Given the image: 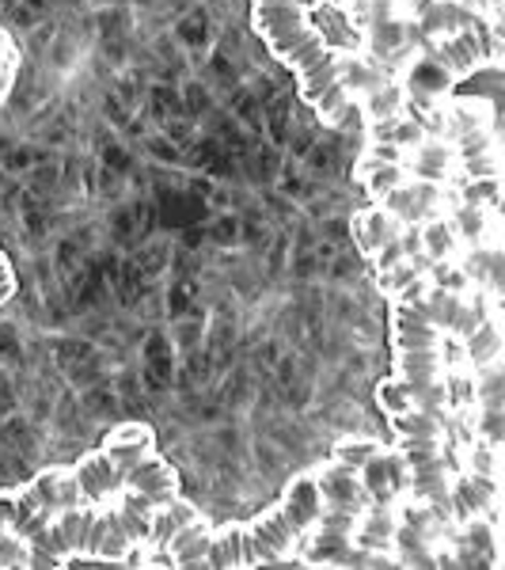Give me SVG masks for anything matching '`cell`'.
I'll return each mask as SVG.
<instances>
[{
	"instance_id": "1",
	"label": "cell",
	"mask_w": 505,
	"mask_h": 570,
	"mask_svg": "<svg viewBox=\"0 0 505 570\" xmlns=\"http://www.w3.org/2000/svg\"><path fill=\"white\" fill-rule=\"evenodd\" d=\"M251 20L274 58L297 77L305 104L327 126L354 130L362 122V110L350 99V91L343 88L338 53L330 50L324 31L311 23L305 0H251Z\"/></svg>"
},
{
	"instance_id": "2",
	"label": "cell",
	"mask_w": 505,
	"mask_h": 570,
	"mask_svg": "<svg viewBox=\"0 0 505 570\" xmlns=\"http://www.w3.org/2000/svg\"><path fill=\"white\" fill-rule=\"evenodd\" d=\"M156 505L126 487L118 494V510L103 505H77L66 510L58 521H50L39 537L31 540V567H66L80 559H99V563H122L149 544Z\"/></svg>"
},
{
	"instance_id": "3",
	"label": "cell",
	"mask_w": 505,
	"mask_h": 570,
	"mask_svg": "<svg viewBox=\"0 0 505 570\" xmlns=\"http://www.w3.org/2000/svg\"><path fill=\"white\" fill-rule=\"evenodd\" d=\"M319 518V491L316 475L305 472L297 475L278 505H270L247 525H220L209 537V556L206 567L214 570H232V567H274L289 563L305 544L308 529Z\"/></svg>"
},
{
	"instance_id": "4",
	"label": "cell",
	"mask_w": 505,
	"mask_h": 570,
	"mask_svg": "<svg viewBox=\"0 0 505 570\" xmlns=\"http://www.w3.org/2000/svg\"><path fill=\"white\" fill-rule=\"evenodd\" d=\"M392 346H396V376L410 392L415 407L448 419L445 365H440V331L429 320L422 297L392 301Z\"/></svg>"
},
{
	"instance_id": "5",
	"label": "cell",
	"mask_w": 505,
	"mask_h": 570,
	"mask_svg": "<svg viewBox=\"0 0 505 570\" xmlns=\"http://www.w3.org/2000/svg\"><path fill=\"white\" fill-rule=\"evenodd\" d=\"M316 475L319 491V518L308 529L305 544H300V563L308 567H350L354 563V529L362 518L365 502H369V487L365 475L354 468L327 461Z\"/></svg>"
},
{
	"instance_id": "6",
	"label": "cell",
	"mask_w": 505,
	"mask_h": 570,
	"mask_svg": "<svg viewBox=\"0 0 505 570\" xmlns=\"http://www.w3.org/2000/svg\"><path fill=\"white\" fill-rule=\"evenodd\" d=\"M448 134L453 153L464 164L461 202L498 209V141H494V110L486 99H453L448 104Z\"/></svg>"
},
{
	"instance_id": "7",
	"label": "cell",
	"mask_w": 505,
	"mask_h": 570,
	"mask_svg": "<svg viewBox=\"0 0 505 570\" xmlns=\"http://www.w3.org/2000/svg\"><path fill=\"white\" fill-rule=\"evenodd\" d=\"M399 441V461L407 468L415 502L429 505L434 518H453L448 510V464H445V419L429 415L422 407H407L392 415Z\"/></svg>"
},
{
	"instance_id": "8",
	"label": "cell",
	"mask_w": 505,
	"mask_h": 570,
	"mask_svg": "<svg viewBox=\"0 0 505 570\" xmlns=\"http://www.w3.org/2000/svg\"><path fill=\"white\" fill-rule=\"evenodd\" d=\"M103 453L115 461L118 475L130 491L145 494L156 510L179 499V475L156 453V434L145 422H122L103 438Z\"/></svg>"
},
{
	"instance_id": "9",
	"label": "cell",
	"mask_w": 505,
	"mask_h": 570,
	"mask_svg": "<svg viewBox=\"0 0 505 570\" xmlns=\"http://www.w3.org/2000/svg\"><path fill=\"white\" fill-rule=\"evenodd\" d=\"M498 58H502V31H498V23H483V20L445 35V39L434 46V53H429V61H434L448 80L472 77V72H479L483 66H494Z\"/></svg>"
},
{
	"instance_id": "10",
	"label": "cell",
	"mask_w": 505,
	"mask_h": 570,
	"mask_svg": "<svg viewBox=\"0 0 505 570\" xmlns=\"http://www.w3.org/2000/svg\"><path fill=\"white\" fill-rule=\"evenodd\" d=\"M376 206L384 214H392L399 225H426L434 217H445L448 209V190L437 183H422V179H403L399 187H392Z\"/></svg>"
},
{
	"instance_id": "11",
	"label": "cell",
	"mask_w": 505,
	"mask_h": 570,
	"mask_svg": "<svg viewBox=\"0 0 505 570\" xmlns=\"http://www.w3.org/2000/svg\"><path fill=\"white\" fill-rule=\"evenodd\" d=\"M422 305H426L437 331L456 335V338H467L486 316H491V305H486L479 293H475V301H467L461 289H440V285H429L426 297H422Z\"/></svg>"
},
{
	"instance_id": "12",
	"label": "cell",
	"mask_w": 505,
	"mask_h": 570,
	"mask_svg": "<svg viewBox=\"0 0 505 570\" xmlns=\"http://www.w3.org/2000/svg\"><path fill=\"white\" fill-rule=\"evenodd\" d=\"M396 525H399V513L392 499H376V502H365L362 518H357V529H354V563H373L376 556L392 548V537H396Z\"/></svg>"
},
{
	"instance_id": "13",
	"label": "cell",
	"mask_w": 505,
	"mask_h": 570,
	"mask_svg": "<svg viewBox=\"0 0 505 570\" xmlns=\"http://www.w3.org/2000/svg\"><path fill=\"white\" fill-rule=\"evenodd\" d=\"M72 480H77V487H80V502L85 505H110V502H118V494L126 491L122 475H118L115 461H110L103 449L80 456V461L72 464Z\"/></svg>"
},
{
	"instance_id": "14",
	"label": "cell",
	"mask_w": 505,
	"mask_h": 570,
	"mask_svg": "<svg viewBox=\"0 0 505 570\" xmlns=\"http://www.w3.org/2000/svg\"><path fill=\"white\" fill-rule=\"evenodd\" d=\"M357 176H362L365 190H369V198H376V202L388 195L392 187H399L403 179H410L407 164H403V149H396V145H380V141H373L369 156L357 164Z\"/></svg>"
},
{
	"instance_id": "15",
	"label": "cell",
	"mask_w": 505,
	"mask_h": 570,
	"mask_svg": "<svg viewBox=\"0 0 505 570\" xmlns=\"http://www.w3.org/2000/svg\"><path fill=\"white\" fill-rule=\"evenodd\" d=\"M453 160H456V153L445 137H422V141L415 145V156L407 160V176L445 187L448 171H453Z\"/></svg>"
},
{
	"instance_id": "16",
	"label": "cell",
	"mask_w": 505,
	"mask_h": 570,
	"mask_svg": "<svg viewBox=\"0 0 505 570\" xmlns=\"http://www.w3.org/2000/svg\"><path fill=\"white\" fill-rule=\"evenodd\" d=\"M494 483H498V480L472 472L464 483L448 487V510H453V518H461V521L483 518V510L494 502Z\"/></svg>"
},
{
	"instance_id": "17",
	"label": "cell",
	"mask_w": 505,
	"mask_h": 570,
	"mask_svg": "<svg viewBox=\"0 0 505 570\" xmlns=\"http://www.w3.org/2000/svg\"><path fill=\"white\" fill-rule=\"evenodd\" d=\"M209 537L214 529L206 521H190L187 529H179L176 537L168 540V556H171V567H206V556H209Z\"/></svg>"
},
{
	"instance_id": "18",
	"label": "cell",
	"mask_w": 505,
	"mask_h": 570,
	"mask_svg": "<svg viewBox=\"0 0 505 570\" xmlns=\"http://www.w3.org/2000/svg\"><path fill=\"white\" fill-rule=\"evenodd\" d=\"M418 244L429 263H448L456 255V247H461V236H456L453 220L434 217L426 225H418Z\"/></svg>"
},
{
	"instance_id": "19",
	"label": "cell",
	"mask_w": 505,
	"mask_h": 570,
	"mask_svg": "<svg viewBox=\"0 0 505 570\" xmlns=\"http://www.w3.org/2000/svg\"><path fill=\"white\" fill-rule=\"evenodd\" d=\"M467 343V357H472L475 370H486V365H498L502 357V335H498V320L486 316L472 335L464 338Z\"/></svg>"
},
{
	"instance_id": "20",
	"label": "cell",
	"mask_w": 505,
	"mask_h": 570,
	"mask_svg": "<svg viewBox=\"0 0 505 570\" xmlns=\"http://www.w3.org/2000/svg\"><path fill=\"white\" fill-rule=\"evenodd\" d=\"M31 567V548L8 521V491H0V570Z\"/></svg>"
},
{
	"instance_id": "21",
	"label": "cell",
	"mask_w": 505,
	"mask_h": 570,
	"mask_svg": "<svg viewBox=\"0 0 505 570\" xmlns=\"http://www.w3.org/2000/svg\"><path fill=\"white\" fill-rule=\"evenodd\" d=\"M373 126V141L380 145H396V149H403V145H418L422 137H426V130H422L418 122H410V118H380V122H369Z\"/></svg>"
},
{
	"instance_id": "22",
	"label": "cell",
	"mask_w": 505,
	"mask_h": 570,
	"mask_svg": "<svg viewBox=\"0 0 505 570\" xmlns=\"http://www.w3.org/2000/svg\"><path fill=\"white\" fill-rule=\"evenodd\" d=\"M380 453H384L380 441L354 438V441H338V445H335V456H330V461H338V464L354 468V472H365V468H369Z\"/></svg>"
},
{
	"instance_id": "23",
	"label": "cell",
	"mask_w": 505,
	"mask_h": 570,
	"mask_svg": "<svg viewBox=\"0 0 505 570\" xmlns=\"http://www.w3.org/2000/svg\"><path fill=\"white\" fill-rule=\"evenodd\" d=\"M380 407L388 411V415H399V411L415 407V400H410V392L403 389L399 376H392V381H384V384H380Z\"/></svg>"
},
{
	"instance_id": "24",
	"label": "cell",
	"mask_w": 505,
	"mask_h": 570,
	"mask_svg": "<svg viewBox=\"0 0 505 570\" xmlns=\"http://www.w3.org/2000/svg\"><path fill=\"white\" fill-rule=\"evenodd\" d=\"M16 69H20V53L16 50L0 53V104H4L8 91H12V85H16Z\"/></svg>"
},
{
	"instance_id": "25",
	"label": "cell",
	"mask_w": 505,
	"mask_h": 570,
	"mask_svg": "<svg viewBox=\"0 0 505 570\" xmlns=\"http://www.w3.org/2000/svg\"><path fill=\"white\" fill-rule=\"evenodd\" d=\"M12 297H16V274H12V263H8L4 252H0V308H4Z\"/></svg>"
},
{
	"instance_id": "26",
	"label": "cell",
	"mask_w": 505,
	"mask_h": 570,
	"mask_svg": "<svg viewBox=\"0 0 505 570\" xmlns=\"http://www.w3.org/2000/svg\"><path fill=\"white\" fill-rule=\"evenodd\" d=\"M4 50H16V46H12V39L4 35V27H0V53H4Z\"/></svg>"
}]
</instances>
